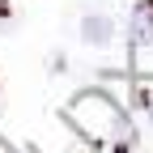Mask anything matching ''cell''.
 Instances as JSON below:
<instances>
[{
    "instance_id": "277c9868",
    "label": "cell",
    "mask_w": 153,
    "mask_h": 153,
    "mask_svg": "<svg viewBox=\"0 0 153 153\" xmlns=\"http://www.w3.org/2000/svg\"><path fill=\"white\" fill-rule=\"evenodd\" d=\"M149 119H153V102H149Z\"/></svg>"
},
{
    "instance_id": "7a4b0ae2",
    "label": "cell",
    "mask_w": 153,
    "mask_h": 153,
    "mask_svg": "<svg viewBox=\"0 0 153 153\" xmlns=\"http://www.w3.org/2000/svg\"><path fill=\"white\" fill-rule=\"evenodd\" d=\"M81 38H85V43H94V47L111 43V38H115V26H111V17H102V13H89L85 22H81Z\"/></svg>"
},
{
    "instance_id": "3957f363",
    "label": "cell",
    "mask_w": 153,
    "mask_h": 153,
    "mask_svg": "<svg viewBox=\"0 0 153 153\" xmlns=\"http://www.w3.org/2000/svg\"><path fill=\"white\" fill-rule=\"evenodd\" d=\"M132 38H136V43H153V13L145 4L136 9V17H132Z\"/></svg>"
},
{
    "instance_id": "6da1fadb",
    "label": "cell",
    "mask_w": 153,
    "mask_h": 153,
    "mask_svg": "<svg viewBox=\"0 0 153 153\" xmlns=\"http://www.w3.org/2000/svg\"><path fill=\"white\" fill-rule=\"evenodd\" d=\"M68 119L85 132L89 140H102V145H128L132 140V123L128 115L119 111V102L102 89H85L68 102Z\"/></svg>"
}]
</instances>
